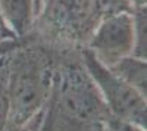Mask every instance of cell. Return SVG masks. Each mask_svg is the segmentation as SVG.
Returning a JSON list of instances; mask_svg holds the SVG:
<instances>
[{
  "instance_id": "6da1fadb",
  "label": "cell",
  "mask_w": 147,
  "mask_h": 131,
  "mask_svg": "<svg viewBox=\"0 0 147 131\" xmlns=\"http://www.w3.org/2000/svg\"><path fill=\"white\" fill-rule=\"evenodd\" d=\"M80 50L81 47H56V75L49 99L52 131H105L112 115Z\"/></svg>"
},
{
  "instance_id": "7a4b0ae2",
  "label": "cell",
  "mask_w": 147,
  "mask_h": 131,
  "mask_svg": "<svg viewBox=\"0 0 147 131\" xmlns=\"http://www.w3.org/2000/svg\"><path fill=\"white\" fill-rule=\"evenodd\" d=\"M9 118L6 131H19L47 105L56 75V47L28 34L7 53Z\"/></svg>"
},
{
  "instance_id": "3957f363",
  "label": "cell",
  "mask_w": 147,
  "mask_h": 131,
  "mask_svg": "<svg viewBox=\"0 0 147 131\" xmlns=\"http://www.w3.org/2000/svg\"><path fill=\"white\" fill-rule=\"evenodd\" d=\"M97 25L93 0H41L31 34L55 47H84Z\"/></svg>"
},
{
  "instance_id": "277c9868",
  "label": "cell",
  "mask_w": 147,
  "mask_h": 131,
  "mask_svg": "<svg viewBox=\"0 0 147 131\" xmlns=\"http://www.w3.org/2000/svg\"><path fill=\"white\" fill-rule=\"evenodd\" d=\"M81 61L99 88L102 97L113 116L129 121L141 128H147V103L146 97L134 87L119 78L110 68L105 66L94 53L81 47Z\"/></svg>"
},
{
  "instance_id": "5b68a950",
  "label": "cell",
  "mask_w": 147,
  "mask_h": 131,
  "mask_svg": "<svg viewBox=\"0 0 147 131\" xmlns=\"http://www.w3.org/2000/svg\"><path fill=\"white\" fill-rule=\"evenodd\" d=\"M105 65L112 66L119 59L131 55L134 47L132 12H119L99 22L85 44Z\"/></svg>"
},
{
  "instance_id": "8992f818",
  "label": "cell",
  "mask_w": 147,
  "mask_h": 131,
  "mask_svg": "<svg viewBox=\"0 0 147 131\" xmlns=\"http://www.w3.org/2000/svg\"><path fill=\"white\" fill-rule=\"evenodd\" d=\"M0 12L18 38L31 34L35 22V0H0Z\"/></svg>"
},
{
  "instance_id": "52a82bcc",
  "label": "cell",
  "mask_w": 147,
  "mask_h": 131,
  "mask_svg": "<svg viewBox=\"0 0 147 131\" xmlns=\"http://www.w3.org/2000/svg\"><path fill=\"white\" fill-rule=\"evenodd\" d=\"M113 72L122 78L127 84L134 87L140 94L146 97L147 94V63L146 59H140L132 55H128L125 57L109 66Z\"/></svg>"
},
{
  "instance_id": "ba28073f",
  "label": "cell",
  "mask_w": 147,
  "mask_h": 131,
  "mask_svg": "<svg viewBox=\"0 0 147 131\" xmlns=\"http://www.w3.org/2000/svg\"><path fill=\"white\" fill-rule=\"evenodd\" d=\"M134 47L131 55L146 59L147 57V7L134 9Z\"/></svg>"
},
{
  "instance_id": "9c48e42d",
  "label": "cell",
  "mask_w": 147,
  "mask_h": 131,
  "mask_svg": "<svg viewBox=\"0 0 147 131\" xmlns=\"http://www.w3.org/2000/svg\"><path fill=\"white\" fill-rule=\"evenodd\" d=\"M7 53L0 57V131H6L9 118V88H7Z\"/></svg>"
},
{
  "instance_id": "30bf717a",
  "label": "cell",
  "mask_w": 147,
  "mask_h": 131,
  "mask_svg": "<svg viewBox=\"0 0 147 131\" xmlns=\"http://www.w3.org/2000/svg\"><path fill=\"white\" fill-rule=\"evenodd\" d=\"M94 12L99 22L110 15L119 12H134V7L129 0H93Z\"/></svg>"
},
{
  "instance_id": "8fae6325",
  "label": "cell",
  "mask_w": 147,
  "mask_h": 131,
  "mask_svg": "<svg viewBox=\"0 0 147 131\" xmlns=\"http://www.w3.org/2000/svg\"><path fill=\"white\" fill-rule=\"evenodd\" d=\"M19 131H52V115L49 109V102L44 109Z\"/></svg>"
},
{
  "instance_id": "7c38bea8",
  "label": "cell",
  "mask_w": 147,
  "mask_h": 131,
  "mask_svg": "<svg viewBox=\"0 0 147 131\" xmlns=\"http://www.w3.org/2000/svg\"><path fill=\"white\" fill-rule=\"evenodd\" d=\"M105 131H146V130L136 125V124H132V122H129V121L121 120V118H116L113 115H110L107 122H106Z\"/></svg>"
},
{
  "instance_id": "4fadbf2b",
  "label": "cell",
  "mask_w": 147,
  "mask_h": 131,
  "mask_svg": "<svg viewBox=\"0 0 147 131\" xmlns=\"http://www.w3.org/2000/svg\"><path fill=\"white\" fill-rule=\"evenodd\" d=\"M16 38L18 37L15 35V32L7 27L2 12H0V40H16Z\"/></svg>"
},
{
  "instance_id": "5bb4252c",
  "label": "cell",
  "mask_w": 147,
  "mask_h": 131,
  "mask_svg": "<svg viewBox=\"0 0 147 131\" xmlns=\"http://www.w3.org/2000/svg\"><path fill=\"white\" fill-rule=\"evenodd\" d=\"M22 38H16V40H0V57L5 56L6 53H9L10 50H13L16 46H19Z\"/></svg>"
},
{
  "instance_id": "9a60e30c",
  "label": "cell",
  "mask_w": 147,
  "mask_h": 131,
  "mask_svg": "<svg viewBox=\"0 0 147 131\" xmlns=\"http://www.w3.org/2000/svg\"><path fill=\"white\" fill-rule=\"evenodd\" d=\"M134 9H140V7H147V0H129Z\"/></svg>"
}]
</instances>
